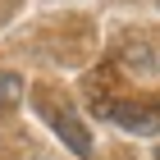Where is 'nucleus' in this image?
I'll use <instances>...</instances> for the list:
<instances>
[{"label": "nucleus", "instance_id": "obj_1", "mask_svg": "<svg viewBox=\"0 0 160 160\" xmlns=\"http://www.w3.org/2000/svg\"><path fill=\"white\" fill-rule=\"evenodd\" d=\"M32 105H37V114L46 119V128L60 137V142L73 151L78 160H87V156H92V133L82 128V119H78V114L69 110L64 101H55L50 92H37V96H32Z\"/></svg>", "mask_w": 160, "mask_h": 160}, {"label": "nucleus", "instance_id": "obj_2", "mask_svg": "<svg viewBox=\"0 0 160 160\" xmlns=\"http://www.w3.org/2000/svg\"><path fill=\"white\" fill-rule=\"evenodd\" d=\"M101 114L110 123H119L123 133H137V137L160 133V105L156 101H123V96H114V101H101Z\"/></svg>", "mask_w": 160, "mask_h": 160}, {"label": "nucleus", "instance_id": "obj_3", "mask_svg": "<svg viewBox=\"0 0 160 160\" xmlns=\"http://www.w3.org/2000/svg\"><path fill=\"white\" fill-rule=\"evenodd\" d=\"M23 96V78L18 73H0V110H14Z\"/></svg>", "mask_w": 160, "mask_h": 160}, {"label": "nucleus", "instance_id": "obj_4", "mask_svg": "<svg viewBox=\"0 0 160 160\" xmlns=\"http://www.w3.org/2000/svg\"><path fill=\"white\" fill-rule=\"evenodd\" d=\"M156 160H160V151H156Z\"/></svg>", "mask_w": 160, "mask_h": 160}]
</instances>
